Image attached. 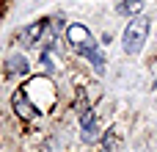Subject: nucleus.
<instances>
[{
    "mask_svg": "<svg viewBox=\"0 0 157 152\" xmlns=\"http://www.w3.org/2000/svg\"><path fill=\"white\" fill-rule=\"evenodd\" d=\"M119 147H116V133L110 130V133H105V152H116Z\"/></svg>",
    "mask_w": 157,
    "mask_h": 152,
    "instance_id": "obj_7",
    "label": "nucleus"
},
{
    "mask_svg": "<svg viewBox=\"0 0 157 152\" xmlns=\"http://www.w3.org/2000/svg\"><path fill=\"white\" fill-rule=\"evenodd\" d=\"M146 33H149V19H144V17L132 19V22L127 25V30H124V53L135 55V53L144 47Z\"/></svg>",
    "mask_w": 157,
    "mask_h": 152,
    "instance_id": "obj_1",
    "label": "nucleus"
},
{
    "mask_svg": "<svg viewBox=\"0 0 157 152\" xmlns=\"http://www.w3.org/2000/svg\"><path fill=\"white\" fill-rule=\"evenodd\" d=\"M11 108H14V114H17L22 122H33V119H36V114H39V111L30 105V100L25 97V89H19V91L14 94V100H11Z\"/></svg>",
    "mask_w": 157,
    "mask_h": 152,
    "instance_id": "obj_3",
    "label": "nucleus"
},
{
    "mask_svg": "<svg viewBox=\"0 0 157 152\" xmlns=\"http://www.w3.org/2000/svg\"><path fill=\"white\" fill-rule=\"evenodd\" d=\"M66 39H69V44H75V47L80 50V55H86V58L97 50V44H94V39H91V33H88L86 25H69V28H66Z\"/></svg>",
    "mask_w": 157,
    "mask_h": 152,
    "instance_id": "obj_2",
    "label": "nucleus"
},
{
    "mask_svg": "<svg viewBox=\"0 0 157 152\" xmlns=\"http://www.w3.org/2000/svg\"><path fill=\"white\" fill-rule=\"evenodd\" d=\"M116 11L119 14H127V17H135V14L144 11V0H124V3L116 6Z\"/></svg>",
    "mask_w": 157,
    "mask_h": 152,
    "instance_id": "obj_4",
    "label": "nucleus"
},
{
    "mask_svg": "<svg viewBox=\"0 0 157 152\" xmlns=\"http://www.w3.org/2000/svg\"><path fill=\"white\" fill-rule=\"evenodd\" d=\"M6 69H8V72H17V75H22V72H28V61H25L22 55H11V58L6 61Z\"/></svg>",
    "mask_w": 157,
    "mask_h": 152,
    "instance_id": "obj_5",
    "label": "nucleus"
},
{
    "mask_svg": "<svg viewBox=\"0 0 157 152\" xmlns=\"http://www.w3.org/2000/svg\"><path fill=\"white\" fill-rule=\"evenodd\" d=\"M94 133H97L94 114H91V111H86V114H83V138H94Z\"/></svg>",
    "mask_w": 157,
    "mask_h": 152,
    "instance_id": "obj_6",
    "label": "nucleus"
}]
</instances>
